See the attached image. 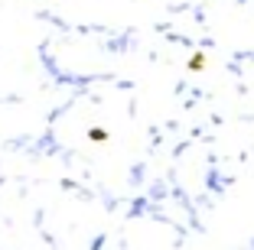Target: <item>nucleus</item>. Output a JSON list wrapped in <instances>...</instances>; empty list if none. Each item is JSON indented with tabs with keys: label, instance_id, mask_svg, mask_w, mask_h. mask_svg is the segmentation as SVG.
<instances>
[{
	"label": "nucleus",
	"instance_id": "1",
	"mask_svg": "<svg viewBox=\"0 0 254 250\" xmlns=\"http://www.w3.org/2000/svg\"><path fill=\"white\" fill-rule=\"evenodd\" d=\"M88 137H91L95 143H105V140H108V133H105V130H98V127H95V130L88 133Z\"/></svg>",
	"mask_w": 254,
	"mask_h": 250
}]
</instances>
